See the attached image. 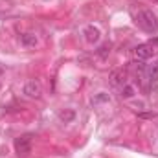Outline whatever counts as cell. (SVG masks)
Returning a JSON list of instances; mask_svg holds the SVG:
<instances>
[{"label": "cell", "mask_w": 158, "mask_h": 158, "mask_svg": "<svg viewBox=\"0 0 158 158\" xmlns=\"http://www.w3.org/2000/svg\"><path fill=\"white\" fill-rule=\"evenodd\" d=\"M136 22L138 26L147 31V33H158V20H156V15L151 11V9H143L138 13L136 17Z\"/></svg>", "instance_id": "cell-1"}, {"label": "cell", "mask_w": 158, "mask_h": 158, "mask_svg": "<svg viewBox=\"0 0 158 158\" xmlns=\"http://www.w3.org/2000/svg\"><path fill=\"white\" fill-rule=\"evenodd\" d=\"M142 77H143V83L145 85H155V83H158V61L142 66Z\"/></svg>", "instance_id": "cell-2"}, {"label": "cell", "mask_w": 158, "mask_h": 158, "mask_svg": "<svg viewBox=\"0 0 158 158\" xmlns=\"http://www.w3.org/2000/svg\"><path fill=\"white\" fill-rule=\"evenodd\" d=\"M15 151H17L19 156L30 155V151H31V136L30 134H24V136L17 138L15 140Z\"/></svg>", "instance_id": "cell-3"}, {"label": "cell", "mask_w": 158, "mask_h": 158, "mask_svg": "<svg viewBox=\"0 0 158 158\" xmlns=\"http://www.w3.org/2000/svg\"><path fill=\"white\" fill-rule=\"evenodd\" d=\"M155 46H151L149 42L147 44H140V46H136L134 48V55H136V59H140V61H147V59H151L153 55H155Z\"/></svg>", "instance_id": "cell-4"}, {"label": "cell", "mask_w": 158, "mask_h": 158, "mask_svg": "<svg viewBox=\"0 0 158 158\" xmlns=\"http://www.w3.org/2000/svg\"><path fill=\"white\" fill-rule=\"evenodd\" d=\"M24 94H26L28 98H40L42 88H40V85L37 81H28V83L24 85Z\"/></svg>", "instance_id": "cell-5"}, {"label": "cell", "mask_w": 158, "mask_h": 158, "mask_svg": "<svg viewBox=\"0 0 158 158\" xmlns=\"http://www.w3.org/2000/svg\"><path fill=\"white\" fill-rule=\"evenodd\" d=\"M20 44H22L24 48H35V46L39 44V39H37L35 33L28 31V33H22V35H20Z\"/></svg>", "instance_id": "cell-6"}, {"label": "cell", "mask_w": 158, "mask_h": 158, "mask_svg": "<svg viewBox=\"0 0 158 158\" xmlns=\"http://www.w3.org/2000/svg\"><path fill=\"white\" fill-rule=\"evenodd\" d=\"M83 35H85V39L88 40V42H98L99 37H101V33H99V30L96 28V26H86L85 28V31H83Z\"/></svg>", "instance_id": "cell-7"}, {"label": "cell", "mask_w": 158, "mask_h": 158, "mask_svg": "<svg viewBox=\"0 0 158 158\" xmlns=\"http://www.w3.org/2000/svg\"><path fill=\"white\" fill-rule=\"evenodd\" d=\"M119 92H121L119 96H121V98H125V99H129V98H132V96L136 94L134 86H132V85H129V83H123V85H121V88H119Z\"/></svg>", "instance_id": "cell-8"}, {"label": "cell", "mask_w": 158, "mask_h": 158, "mask_svg": "<svg viewBox=\"0 0 158 158\" xmlns=\"http://www.w3.org/2000/svg\"><path fill=\"white\" fill-rule=\"evenodd\" d=\"M59 119H61L63 123H72V121L76 119V110H72V109L63 110V112L59 114Z\"/></svg>", "instance_id": "cell-9"}, {"label": "cell", "mask_w": 158, "mask_h": 158, "mask_svg": "<svg viewBox=\"0 0 158 158\" xmlns=\"http://www.w3.org/2000/svg\"><path fill=\"white\" fill-rule=\"evenodd\" d=\"M110 101V96L107 92H99L92 98V105H101V103H109Z\"/></svg>", "instance_id": "cell-10"}, {"label": "cell", "mask_w": 158, "mask_h": 158, "mask_svg": "<svg viewBox=\"0 0 158 158\" xmlns=\"http://www.w3.org/2000/svg\"><path fill=\"white\" fill-rule=\"evenodd\" d=\"M109 53H110V44H109V42H105V44H101V46L98 48V55H99L101 59H107Z\"/></svg>", "instance_id": "cell-11"}, {"label": "cell", "mask_w": 158, "mask_h": 158, "mask_svg": "<svg viewBox=\"0 0 158 158\" xmlns=\"http://www.w3.org/2000/svg\"><path fill=\"white\" fill-rule=\"evenodd\" d=\"M149 44H151V46H158V39H153Z\"/></svg>", "instance_id": "cell-12"}]
</instances>
